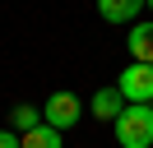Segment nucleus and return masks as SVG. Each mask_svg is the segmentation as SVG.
<instances>
[{"label":"nucleus","mask_w":153,"mask_h":148,"mask_svg":"<svg viewBox=\"0 0 153 148\" xmlns=\"http://www.w3.org/2000/svg\"><path fill=\"white\" fill-rule=\"evenodd\" d=\"M79 116H84V102H79L74 92H51L47 107H42V125H51V130L79 125Z\"/></svg>","instance_id":"3"},{"label":"nucleus","mask_w":153,"mask_h":148,"mask_svg":"<svg viewBox=\"0 0 153 148\" xmlns=\"http://www.w3.org/2000/svg\"><path fill=\"white\" fill-rule=\"evenodd\" d=\"M111 130H116L121 148H153V107L125 102V111L111 120Z\"/></svg>","instance_id":"1"},{"label":"nucleus","mask_w":153,"mask_h":148,"mask_svg":"<svg viewBox=\"0 0 153 148\" xmlns=\"http://www.w3.org/2000/svg\"><path fill=\"white\" fill-rule=\"evenodd\" d=\"M88 111H93L97 120H116L125 111V97H121V88H97L93 92V102H88Z\"/></svg>","instance_id":"6"},{"label":"nucleus","mask_w":153,"mask_h":148,"mask_svg":"<svg viewBox=\"0 0 153 148\" xmlns=\"http://www.w3.org/2000/svg\"><path fill=\"white\" fill-rule=\"evenodd\" d=\"M144 9H153V0H144Z\"/></svg>","instance_id":"10"},{"label":"nucleus","mask_w":153,"mask_h":148,"mask_svg":"<svg viewBox=\"0 0 153 148\" xmlns=\"http://www.w3.org/2000/svg\"><path fill=\"white\" fill-rule=\"evenodd\" d=\"M121 97L125 102H139V107H153V65H139V60H130L121 70Z\"/></svg>","instance_id":"2"},{"label":"nucleus","mask_w":153,"mask_h":148,"mask_svg":"<svg viewBox=\"0 0 153 148\" xmlns=\"http://www.w3.org/2000/svg\"><path fill=\"white\" fill-rule=\"evenodd\" d=\"M37 125H42V111H37V107H28V102L10 111V130H19V134H28V130H37Z\"/></svg>","instance_id":"8"},{"label":"nucleus","mask_w":153,"mask_h":148,"mask_svg":"<svg viewBox=\"0 0 153 148\" xmlns=\"http://www.w3.org/2000/svg\"><path fill=\"white\" fill-rule=\"evenodd\" d=\"M19 139H23V148H65L60 144V130H51V125H37V130H28Z\"/></svg>","instance_id":"7"},{"label":"nucleus","mask_w":153,"mask_h":148,"mask_svg":"<svg viewBox=\"0 0 153 148\" xmlns=\"http://www.w3.org/2000/svg\"><path fill=\"white\" fill-rule=\"evenodd\" d=\"M0 148H23V139H19V130H0Z\"/></svg>","instance_id":"9"},{"label":"nucleus","mask_w":153,"mask_h":148,"mask_svg":"<svg viewBox=\"0 0 153 148\" xmlns=\"http://www.w3.org/2000/svg\"><path fill=\"white\" fill-rule=\"evenodd\" d=\"M125 46H130V60L153 65V18H149V23H130V37H125Z\"/></svg>","instance_id":"4"},{"label":"nucleus","mask_w":153,"mask_h":148,"mask_svg":"<svg viewBox=\"0 0 153 148\" xmlns=\"http://www.w3.org/2000/svg\"><path fill=\"white\" fill-rule=\"evenodd\" d=\"M139 9H144V0H97V14L107 18V23H134L139 18Z\"/></svg>","instance_id":"5"}]
</instances>
